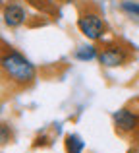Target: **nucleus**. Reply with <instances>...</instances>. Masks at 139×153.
I'll return each mask as SVG.
<instances>
[{
	"instance_id": "obj_1",
	"label": "nucleus",
	"mask_w": 139,
	"mask_h": 153,
	"mask_svg": "<svg viewBox=\"0 0 139 153\" xmlns=\"http://www.w3.org/2000/svg\"><path fill=\"white\" fill-rule=\"evenodd\" d=\"M0 68L18 85H29L35 79V76H37V70H35L33 64L19 51H14V49L6 51L0 56Z\"/></svg>"
},
{
	"instance_id": "obj_2",
	"label": "nucleus",
	"mask_w": 139,
	"mask_h": 153,
	"mask_svg": "<svg viewBox=\"0 0 139 153\" xmlns=\"http://www.w3.org/2000/svg\"><path fill=\"white\" fill-rule=\"evenodd\" d=\"M77 27L87 39H91V41H99V39H102V35L106 33V25H104V22H102V18L99 14H91V12L79 16Z\"/></svg>"
},
{
	"instance_id": "obj_3",
	"label": "nucleus",
	"mask_w": 139,
	"mask_h": 153,
	"mask_svg": "<svg viewBox=\"0 0 139 153\" xmlns=\"http://www.w3.org/2000/svg\"><path fill=\"white\" fill-rule=\"evenodd\" d=\"M97 58L104 68H118V66L128 62L129 54H128V51L120 45H106L99 51Z\"/></svg>"
},
{
	"instance_id": "obj_4",
	"label": "nucleus",
	"mask_w": 139,
	"mask_h": 153,
	"mask_svg": "<svg viewBox=\"0 0 139 153\" xmlns=\"http://www.w3.org/2000/svg\"><path fill=\"white\" fill-rule=\"evenodd\" d=\"M139 124V118L135 112H132L129 108H120V111L114 112V126H116L118 132L122 134H128V132H133Z\"/></svg>"
},
{
	"instance_id": "obj_5",
	"label": "nucleus",
	"mask_w": 139,
	"mask_h": 153,
	"mask_svg": "<svg viewBox=\"0 0 139 153\" xmlns=\"http://www.w3.org/2000/svg\"><path fill=\"white\" fill-rule=\"evenodd\" d=\"M2 18H4V23L8 27H19L25 22L27 16H25L23 6H19V4H8V6H4Z\"/></svg>"
},
{
	"instance_id": "obj_6",
	"label": "nucleus",
	"mask_w": 139,
	"mask_h": 153,
	"mask_svg": "<svg viewBox=\"0 0 139 153\" xmlns=\"http://www.w3.org/2000/svg\"><path fill=\"white\" fill-rule=\"evenodd\" d=\"M85 149V142L75 134H68L66 136V151L68 153H81Z\"/></svg>"
},
{
	"instance_id": "obj_7",
	"label": "nucleus",
	"mask_w": 139,
	"mask_h": 153,
	"mask_svg": "<svg viewBox=\"0 0 139 153\" xmlns=\"http://www.w3.org/2000/svg\"><path fill=\"white\" fill-rule=\"evenodd\" d=\"M99 56V51L95 49V47H81V49H77L75 51V58L77 60H81V62H87V60H93V58H97Z\"/></svg>"
},
{
	"instance_id": "obj_8",
	"label": "nucleus",
	"mask_w": 139,
	"mask_h": 153,
	"mask_svg": "<svg viewBox=\"0 0 139 153\" xmlns=\"http://www.w3.org/2000/svg\"><path fill=\"white\" fill-rule=\"evenodd\" d=\"M122 10L139 18V4H137V2H124V4H122Z\"/></svg>"
},
{
	"instance_id": "obj_9",
	"label": "nucleus",
	"mask_w": 139,
	"mask_h": 153,
	"mask_svg": "<svg viewBox=\"0 0 139 153\" xmlns=\"http://www.w3.org/2000/svg\"><path fill=\"white\" fill-rule=\"evenodd\" d=\"M12 138V132H10V126H6V124H0V142L2 143H8Z\"/></svg>"
}]
</instances>
